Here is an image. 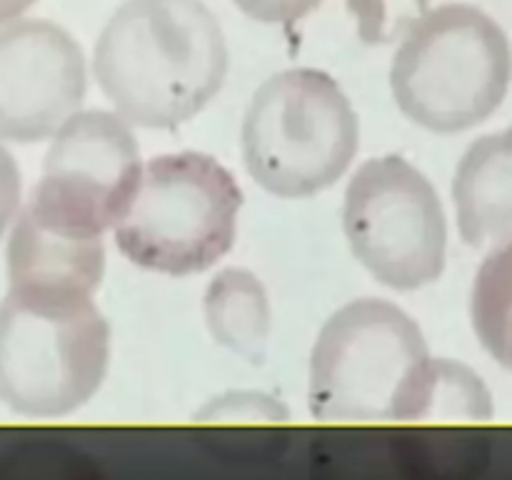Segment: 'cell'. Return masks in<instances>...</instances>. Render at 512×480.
Returning <instances> with one entry per match:
<instances>
[{"label":"cell","mask_w":512,"mask_h":480,"mask_svg":"<svg viewBox=\"0 0 512 480\" xmlns=\"http://www.w3.org/2000/svg\"><path fill=\"white\" fill-rule=\"evenodd\" d=\"M228 68L225 30L203 0H123L93 48L98 88L133 128L193 120L223 90Z\"/></svg>","instance_id":"1"},{"label":"cell","mask_w":512,"mask_h":480,"mask_svg":"<svg viewBox=\"0 0 512 480\" xmlns=\"http://www.w3.org/2000/svg\"><path fill=\"white\" fill-rule=\"evenodd\" d=\"M512 83V45L503 25L470 3L430 8L400 38L390 93L410 123L463 133L503 105Z\"/></svg>","instance_id":"2"},{"label":"cell","mask_w":512,"mask_h":480,"mask_svg":"<svg viewBox=\"0 0 512 480\" xmlns=\"http://www.w3.org/2000/svg\"><path fill=\"white\" fill-rule=\"evenodd\" d=\"M110 325L93 295L8 288L0 300V403L25 418H60L100 390Z\"/></svg>","instance_id":"3"},{"label":"cell","mask_w":512,"mask_h":480,"mask_svg":"<svg viewBox=\"0 0 512 480\" xmlns=\"http://www.w3.org/2000/svg\"><path fill=\"white\" fill-rule=\"evenodd\" d=\"M358 148V113L338 80L318 68H288L263 80L240 128L250 178L285 200L338 183Z\"/></svg>","instance_id":"4"},{"label":"cell","mask_w":512,"mask_h":480,"mask_svg":"<svg viewBox=\"0 0 512 480\" xmlns=\"http://www.w3.org/2000/svg\"><path fill=\"white\" fill-rule=\"evenodd\" d=\"M240 208L238 180L213 155H155L113 228L115 245L130 263L153 273H203L233 248Z\"/></svg>","instance_id":"5"},{"label":"cell","mask_w":512,"mask_h":480,"mask_svg":"<svg viewBox=\"0 0 512 480\" xmlns=\"http://www.w3.org/2000/svg\"><path fill=\"white\" fill-rule=\"evenodd\" d=\"M430 350L420 325L383 298L335 310L310 350V410L323 420H403Z\"/></svg>","instance_id":"6"},{"label":"cell","mask_w":512,"mask_h":480,"mask_svg":"<svg viewBox=\"0 0 512 480\" xmlns=\"http://www.w3.org/2000/svg\"><path fill=\"white\" fill-rule=\"evenodd\" d=\"M343 230L355 260L388 288L418 290L443 275V203L433 183L400 155L368 160L350 178Z\"/></svg>","instance_id":"7"},{"label":"cell","mask_w":512,"mask_h":480,"mask_svg":"<svg viewBox=\"0 0 512 480\" xmlns=\"http://www.w3.org/2000/svg\"><path fill=\"white\" fill-rule=\"evenodd\" d=\"M143 165L128 120L115 110H80L50 138L23 210L48 228L103 238L128 210Z\"/></svg>","instance_id":"8"},{"label":"cell","mask_w":512,"mask_h":480,"mask_svg":"<svg viewBox=\"0 0 512 480\" xmlns=\"http://www.w3.org/2000/svg\"><path fill=\"white\" fill-rule=\"evenodd\" d=\"M88 63L73 33L45 18L0 28V143L48 140L80 113Z\"/></svg>","instance_id":"9"},{"label":"cell","mask_w":512,"mask_h":480,"mask_svg":"<svg viewBox=\"0 0 512 480\" xmlns=\"http://www.w3.org/2000/svg\"><path fill=\"white\" fill-rule=\"evenodd\" d=\"M8 288L93 295L105 275L103 238H83L38 223L20 210L8 238Z\"/></svg>","instance_id":"10"},{"label":"cell","mask_w":512,"mask_h":480,"mask_svg":"<svg viewBox=\"0 0 512 480\" xmlns=\"http://www.w3.org/2000/svg\"><path fill=\"white\" fill-rule=\"evenodd\" d=\"M460 238L468 245L512 233V128L483 135L460 158L453 178Z\"/></svg>","instance_id":"11"},{"label":"cell","mask_w":512,"mask_h":480,"mask_svg":"<svg viewBox=\"0 0 512 480\" xmlns=\"http://www.w3.org/2000/svg\"><path fill=\"white\" fill-rule=\"evenodd\" d=\"M203 315L218 345L260 363L273 325V310L265 285L245 268H225L210 280L203 298Z\"/></svg>","instance_id":"12"},{"label":"cell","mask_w":512,"mask_h":480,"mask_svg":"<svg viewBox=\"0 0 512 480\" xmlns=\"http://www.w3.org/2000/svg\"><path fill=\"white\" fill-rule=\"evenodd\" d=\"M470 320L483 348L512 373V235L483 260L475 275Z\"/></svg>","instance_id":"13"},{"label":"cell","mask_w":512,"mask_h":480,"mask_svg":"<svg viewBox=\"0 0 512 480\" xmlns=\"http://www.w3.org/2000/svg\"><path fill=\"white\" fill-rule=\"evenodd\" d=\"M493 415L490 390L475 370L450 358H433L420 378L418 390L405 410V420L465 418L483 420Z\"/></svg>","instance_id":"14"},{"label":"cell","mask_w":512,"mask_h":480,"mask_svg":"<svg viewBox=\"0 0 512 480\" xmlns=\"http://www.w3.org/2000/svg\"><path fill=\"white\" fill-rule=\"evenodd\" d=\"M365 45L395 43L430 10V0H345Z\"/></svg>","instance_id":"15"},{"label":"cell","mask_w":512,"mask_h":480,"mask_svg":"<svg viewBox=\"0 0 512 480\" xmlns=\"http://www.w3.org/2000/svg\"><path fill=\"white\" fill-rule=\"evenodd\" d=\"M198 420H220V423H273V420L288 418V408L280 400L270 398L255 390H230L208 400L203 408L195 413Z\"/></svg>","instance_id":"16"},{"label":"cell","mask_w":512,"mask_h":480,"mask_svg":"<svg viewBox=\"0 0 512 480\" xmlns=\"http://www.w3.org/2000/svg\"><path fill=\"white\" fill-rule=\"evenodd\" d=\"M235 8L263 25H293L308 18L323 0H233Z\"/></svg>","instance_id":"17"},{"label":"cell","mask_w":512,"mask_h":480,"mask_svg":"<svg viewBox=\"0 0 512 480\" xmlns=\"http://www.w3.org/2000/svg\"><path fill=\"white\" fill-rule=\"evenodd\" d=\"M23 210V178L13 153L0 143V238Z\"/></svg>","instance_id":"18"},{"label":"cell","mask_w":512,"mask_h":480,"mask_svg":"<svg viewBox=\"0 0 512 480\" xmlns=\"http://www.w3.org/2000/svg\"><path fill=\"white\" fill-rule=\"evenodd\" d=\"M38 0H0V28L13 20L23 18L25 10H30Z\"/></svg>","instance_id":"19"}]
</instances>
